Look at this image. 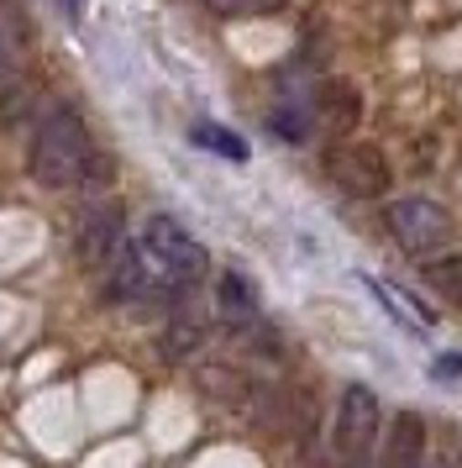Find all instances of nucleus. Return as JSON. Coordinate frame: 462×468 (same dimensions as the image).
<instances>
[{
  "label": "nucleus",
  "instance_id": "6e6552de",
  "mask_svg": "<svg viewBox=\"0 0 462 468\" xmlns=\"http://www.w3.org/2000/svg\"><path fill=\"white\" fill-rule=\"evenodd\" d=\"M26 58H32V27H26L16 0H0V80L21 74Z\"/></svg>",
  "mask_w": 462,
  "mask_h": 468
},
{
  "label": "nucleus",
  "instance_id": "20e7f679",
  "mask_svg": "<svg viewBox=\"0 0 462 468\" xmlns=\"http://www.w3.org/2000/svg\"><path fill=\"white\" fill-rule=\"evenodd\" d=\"M378 426H383L378 395L368 384H347L341 389V405H336V452H341V463H357V458L373 452Z\"/></svg>",
  "mask_w": 462,
  "mask_h": 468
},
{
  "label": "nucleus",
  "instance_id": "9d476101",
  "mask_svg": "<svg viewBox=\"0 0 462 468\" xmlns=\"http://www.w3.org/2000/svg\"><path fill=\"white\" fill-rule=\"evenodd\" d=\"M215 311H221L226 326H252L257 321V290L242 274H221V284H215Z\"/></svg>",
  "mask_w": 462,
  "mask_h": 468
},
{
  "label": "nucleus",
  "instance_id": "9b49d317",
  "mask_svg": "<svg viewBox=\"0 0 462 468\" xmlns=\"http://www.w3.org/2000/svg\"><path fill=\"white\" fill-rule=\"evenodd\" d=\"M315 116L326 122V132H352L357 116H362V101H357L352 85H320V95H315Z\"/></svg>",
  "mask_w": 462,
  "mask_h": 468
},
{
  "label": "nucleus",
  "instance_id": "f8f14e48",
  "mask_svg": "<svg viewBox=\"0 0 462 468\" xmlns=\"http://www.w3.org/2000/svg\"><path fill=\"white\" fill-rule=\"evenodd\" d=\"M200 342H205V316H200V311H189V305H173L168 332H163V353H168V358H189Z\"/></svg>",
  "mask_w": 462,
  "mask_h": 468
},
{
  "label": "nucleus",
  "instance_id": "1a4fd4ad",
  "mask_svg": "<svg viewBox=\"0 0 462 468\" xmlns=\"http://www.w3.org/2000/svg\"><path fill=\"white\" fill-rule=\"evenodd\" d=\"M425 463V421L415 410H399L394 431H389V452H383V468H420Z\"/></svg>",
  "mask_w": 462,
  "mask_h": 468
},
{
  "label": "nucleus",
  "instance_id": "f03ea898",
  "mask_svg": "<svg viewBox=\"0 0 462 468\" xmlns=\"http://www.w3.org/2000/svg\"><path fill=\"white\" fill-rule=\"evenodd\" d=\"M137 248H142V263H147V274H152V290L184 295L189 284L205 274V248H200L173 216H147Z\"/></svg>",
  "mask_w": 462,
  "mask_h": 468
},
{
  "label": "nucleus",
  "instance_id": "39448f33",
  "mask_svg": "<svg viewBox=\"0 0 462 468\" xmlns=\"http://www.w3.org/2000/svg\"><path fill=\"white\" fill-rule=\"evenodd\" d=\"M116 242H121V206L116 200H89L84 216L74 221V258L84 269H105Z\"/></svg>",
  "mask_w": 462,
  "mask_h": 468
},
{
  "label": "nucleus",
  "instance_id": "dca6fc26",
  "mask_svg": "<svg viewBox=\"0 0 462 468\" xmlns=\"http://www.w3.org/2000/svg\"><path fill=\"white\" fill-rule=\"evenodd\" d=\"M110 179H116V164H110L105 153H89V164H84V174H79V190L84 195H105Z\"/></svg>",
  "mask_w": 462,
  "mask_h": 468
},
{
  "label": "nucleus",
  "instance_id": "4be33fe9",
  "mask_svg": "<svg viewBox=\"0 0 462 468\" xmlns=\"http://www.w3.org/2000/svg\"><path fill=\"white\" fill-rule=\"evenodd\" d=\"M58 5H63V16H79V5H84V0H58Z\"/></svg>",
  "mask_w": 462,
  "mask_h": 468
},
{
  "label": "nucleus",
  "instance_id": "2eb2a0df",
  "mask_svg": "<svg viewBox=\"0 0 462 468\" xmlns=\"http://www.w3.org/2000/svg\"><path fill=\"white\" fill-rule=\"evenodd\" d=\"M420 269L446 300H462V258H425Z\"/></svg>",
  "mask_w": 462,
  "mask_h": 468
},
{
  "label": "nucleus",
  "instance_id": "423d86ee",
  "mask_svg": "<svg viewBox=\"0 0 462 468\" xmlns=\"http://www.w3.org/2000/svg\"><path fill=\"white\" fill-rule=\"evenodd\" d=\"M331 179H336L347 195L373 200V195L389 190V158H383L373 143H352V148H341V153L331 158Z\"/></svg>",
  "mask_w": 462,
  "mask_h": 468
},
{
  "label": "nucleus",
  "instance_id": "5701e85b",
  "mask_svg": "<svg viewBox=\"0 0 462 468\" xmlns=\"http://www.w3.org/2000/svg\"><path fill=\"white\" fill-rule=\"evenodd\" d=\"M420 468H425V463H420Z\"/></svg>",
  "mask_w": 462,
  "mask_h": 468
},
{
  "label": "nucleus",
  "instance_id": "4468645a",
  "mask_svg": "<svg viewBox=\"0 0 462 468\" xmlns=\"http://www.w3.org/2000/svg\"><path fill=\"white\" fill-rule=\"evenodd\" d=\"M194 148H210V153H221V158H231V164H242L247 158V143L236 137V132H226V127H215V122H194Z\"/></svg>",
  "mask_w": 462,
  "mask_h": 468
},
{
  "label": "nucleus",
  "instance_id": "0eeeda50",
  "mask_svg": "<svg viewBox=\"0 0 462 468\" xmlns=\"http://www.w3.org/2000/svg\"><path fill=\"white\" fill-rule=\"evenodd\" d=\"M105 295L110 300H142L152 295V274L142 263V248L137 242H116V253L105 258Z\"/></svg>",
  "mask_w": 462,
  "mask_h": 468
},
{
  "label": "nucleus",
  "instance_id": "6ab92c4d",
  "mask_svg": "<svg viewBox=\"0 0 462 468\" xmlns=\"http://www.w3.org/2000/svg\"><path fill=\"white\" fill-rule=\"evenodd\" d=\"M200 384H205L210 395H236V389H247V379L231 374V368H200Z\"/></svg>",
  "mask_w": 462,
  "mask_h": 468
},
{
  "label": "nucleus",
  "instance_id": "a211bd4d",
  "mask_svg": "<svg viewBox=\"0 0 462 468\" xmlns=\"http://www.w3.org/2000/svg\"><path fill=\"white\" fill-rule=\"evenodd\" d=\"M268 127L278 132V137H284V143H305V132H310V122H305V111H273L268 116Z\"/></svg>",
  "mask_w": 462,
  "mask_h": 468
},
{
  "label": "nucleus",
  "instance_id": "f3484780",
  "mask_svg": "<svg viewBox=\"0 0 462 468\" xmlns=\"http://www.w3.org/2000/svg\"><path fill=\"white\" fill-rule=\"evenodd\" d=\"M37 111V90H5L0 95V127H16L21 116Z\"/></svg>",
  "mask_w": 462,
  "mask_h": 468
},
{
  "label": "nucleus",
  "instance_id": "f257e3e1",
  "mask_svg": "<svg viewBox=\"0 0 462 468\" xmlns=\"http://www.w3.org/2000/svg\"><path fill=\"white\" fill-rule=\"evenodd\" d=\"M89 127H84L74 111H47L32 132V153H26V169L42 190H68L79 185L84 164H89Z\"/></svg>",
  "mask_w": 462,
  "mask_h": 468
},
{
  "label": "nucleus",
  "instance_id": "ddd939ff",
  "mask_svg": "<svg viewBox=\"0 0 462 468\" xmlns=\"http://www.w3.org/2000/svg\"><path fill=\"white\" fill-rule=\"evenodd\" d=\"M362 284H368V290H373L378 300H383V305H389V316H399L404 321V326H431V311H425V305H415V300L404 295V290H394V284H383V279H362Z\"/></svg>",
  "mask_w": 462,
  "mask_h": 468
},
{
  "label": "nucleus",
  "instance_id": "aec40b11",
  "mask_svg": "<svg viewBox=\"0 0 462 468\" xmlns=\"http://www.w3.org/2000/svg\"><path fill=\"white\" fill-rule=\"evenodd\" d=\"M210 11H215V16H236V11H242V5H247V0H205Z\"/></svg>",
  "mask_w": 462,
  "mask_h": 468
},
{
  "label": "nucleus",
  "instance_id": "412c9836",
  "mask_svg": "<svg viewBox=\"0 0 462 468\" xmlns=\"http://www.w3.org/2000/svg\"><path fill=\"white\" fill-rule=\"evenodd\" d=\"M436 374H441V379H457V374H462V358H441Z\"/></svg>",
  "mask_w": 462,
  "mask_h": 468
},
{
  "label": "nucleus",
  "instance_id": "7ed1b4c3",
  "mask_svg": "<svg viewBox=\"0 0 462 468\" xmlns=\"http://www.w3.org/2000/svg\"><path fill=\"white\" fill-rule=\"evenodd\" d=\"M389 232H394V242L404 253L431 258L452 242V216L441 211L436 200L410 195V200H394V206H389Z\"/></svg>",
  "mask_w": 462,
  "mask_h": 468
}]
</instances>
